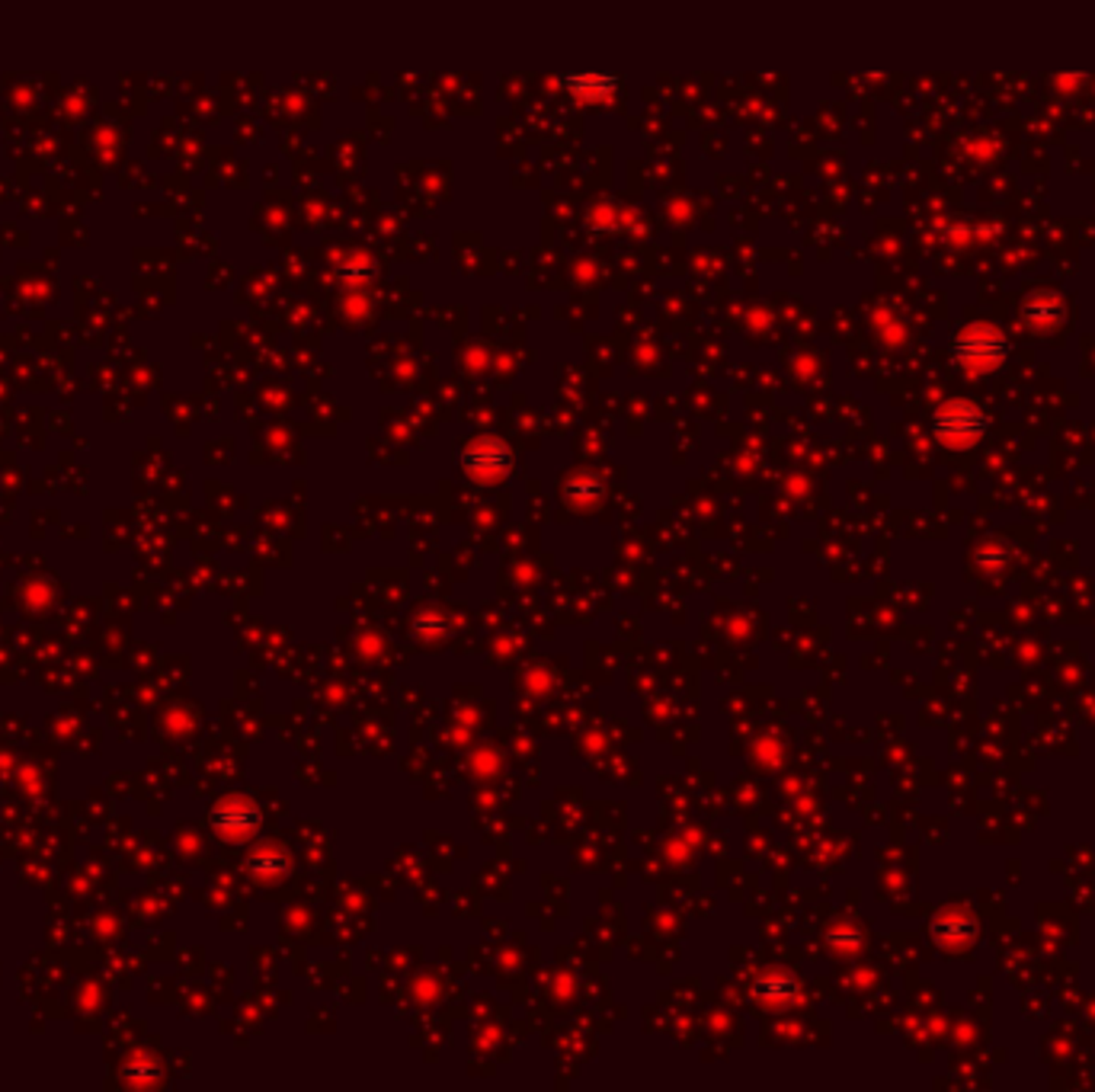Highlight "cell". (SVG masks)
I'll return each mask as SVG.
<instances>
[{
	"label": "cell",
	"mask_w": 1095,
	"mask_h": 1092,
	"mask_svg": "<svg viewBox=\"0 0 1095 1092\" xmlns=\"http://www.w3.org/2000/svg\"><path fill=\"white\" fill-rule=\"evenodd\" d=\"M951 356L957 359V366L974 369V372L999 369L1005 363V356H1010V340H1005V333L996 327L974 324L965 333L954 337Z\"/></svg>",
	"instance_id": "1"
},
{
	"label": "cell",
	"mask_w": 1095,
	"mask_h": 1092,
	"mask_svg": "<svg viewBox=\"0 0 1095 1092\" xmlns=\"http://www.w3.org/2000/svg\"><path fill=\"white\" fill-rule=\"evenodd\" d=\"M1025 321H1031V324H1041V321H1061L1064 318V304L1057 301V298H1041V301H1028L1025 304Z\"/></svg>",
	"instance_id": "4"
},
{
	"label": "cell",
	"mask_w": 1095,
	"mask_h": 1092,
	"mask_svg": "<svg viewBox=\"0 0 1095 1092\" xmlns=\"http://www.w3.org/2000/svg\"><path fill=\"white\" fill-rule=\"evenodd\" d=\"M987 414L971 404V401H951L945 407H939L932 426H936V436L942 443L948 446H971L977 443L980 436L987 432Z\"/></svg>",
	"instance_id": "2"
},
{
	"label": "cell",
	"mask_w": 1095,
	"mask_h": 1092,
	"mask_svg": "<svg viewBox=\"0 0 1095 1092\" xmlns=\"http://www.w3.org/2000/svg\"><path fill=\"white\" fill-rule=\"evenodd\" d=\"M561 80H564L567 91H571L574 97H580V100H605V97H612L619 91V77L596 74V71H590V74H567Z\"/></svg>",
	"instance_id": "3"
}]
</instances>
